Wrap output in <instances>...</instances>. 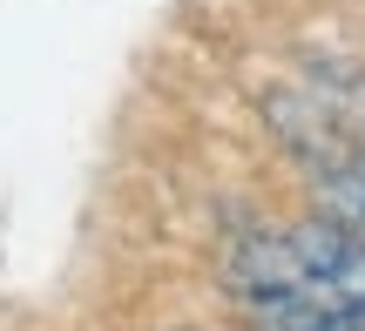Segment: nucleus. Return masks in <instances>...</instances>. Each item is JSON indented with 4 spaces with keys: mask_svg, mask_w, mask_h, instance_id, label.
I'll return each mask as SVG.
<instances>
[{
    "mask_svg": "<svg viewBox=\"0 0 365 331\" xmlns=\"http://www.w3.org/2000/svg\"><path fill=\"white\" fill-rule=\"evenodd\" d=\"M318 203H325V216H339L365 243V149H352V156L331 162V169H318Z\"/></svg>",
    "mask_w": 365,
    "mask_h": 331,
    "instance_id": "obj_2",
    "label": "nucleus"
},
{
    "mask_svg": "<svg viewBox=\"0 0 365 331\" xmlns=\"http://www.w3.org/2000/svg\"><path fill=\"white\" fill-rule=\"evenodd\" d=\"M257 331H277V325H257Z\"/></svg>",
    "mask_w": 365,
    "mask_h": 331,
    "instance_id": "obj_3",
    "label": "nucleus"
},
{
    "mask_svg": "<svg viewBox=\"0 0 365 331\" xmlns=\"http://www.w3.org/2000/svg\"><path fill=\"white\" fill-rule=\"evenodd\" d=\"M291 251L312 270V284L331 298V311H345V318L365 331V243L339 216H304V224L291 230Z\"/></svg>",
    "mask_w": 365,
    "mask_h": 331,
    "instance_id": "obj_1",
    "label": "nucleus"
}]
</instances>
